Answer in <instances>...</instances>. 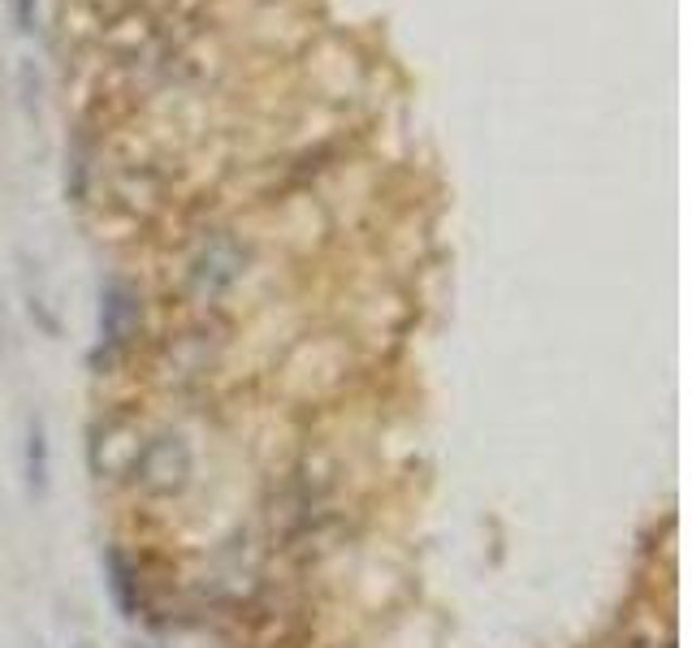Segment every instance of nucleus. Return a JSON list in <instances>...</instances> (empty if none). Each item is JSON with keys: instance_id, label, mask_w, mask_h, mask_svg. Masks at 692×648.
<instances>
[{"instance_id": "obj_1", "label": "nucleus", "mask_w": 692, "mask_h": 648, "mask_svg": "<svg viewBox=\"0 0 692 648\" xmlns=\"http://www.w3.org/2000/svg\"><path fill=\"white\" fill-rule=\"evenodd\" d=\"M13 4H17V30L26 35L35 26V0H13Z\"/></svg>"}]
</instances>
